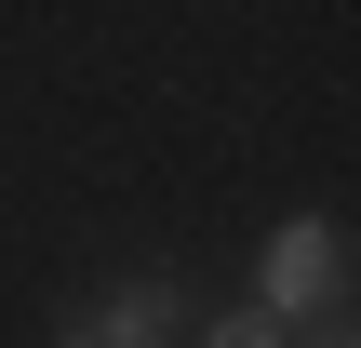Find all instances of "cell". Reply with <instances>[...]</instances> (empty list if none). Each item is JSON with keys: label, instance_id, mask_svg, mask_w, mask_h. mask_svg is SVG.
I'll return each instance as SVG.
<instances>
[{"label": "cell", "instance_id": "cell-1", "mask_svg": "<svg viewBox=\"0 0 361 348\" xmlns=\"http://www.w3.org/2000/svg\"><path fill=\"white\" fill-rule=\"evenodd\" d=\"M335 295H348V228H335V215L268 228V255H255V308L295 322V308H335Z\"/></svg>", "mask_w": 361, "mask_h": 348}, {"label": "cell", "instance_id": "cell-2", "mask_svg": "<svg viewBox=\"0 0 361 348\" xmlns=\"http://www.w3.org/2000/svg\"><path fill=\"white\" fill-rule=\"evenodd\" d=\"M174 322H188V295H174V282H121L94 322H67L54 348H174Z\"/></svg>", "mask_w": 361, "mask_h": 348}, {"label": "cell", "instance_id": "cell-3", "mask_svg": "<svg viewBox=\"0 0 361 348\" xmlns=\"http://www.w3.org/2000/svg\"><path fill=\"white\" fill-rule=\"evenodd\" d=\"M214 348H295V322H268V308H228V322H214Z\"/></svg>", "mask_w": 361, "mask_h": 348}, {"label": "cell", "instance_id": "cell-4", "mask_svg": "<svg viewBox=\"0 0 361 348\" xmlns=\"http://www.w3.org/2000/svg\"><path fill=\"white\" fill-rule=\"evenodd\" d=\"M322 348H348V335H322Z\"/></svg>", "mask_w": 361, "mask_h": 348}]
</instances>
